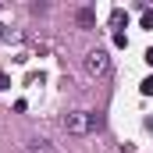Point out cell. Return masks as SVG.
Masks as SVG:
<instances>
[{
  "label": "cell",
  "instance_id": "cell-2",
  "mask_svg": "<svg viewBox=\"0 0 153 153\" xmlns=\"http://www.w3.org/2000/svg\"><path fill=\"white\" fill-rule=\"evenodd\" d=\"M107 71H111V53H107L103 46L89 50V53H85V75H93V78H103Z\"/></svg>",
  "mask_w": 153,
  "mask_h": 153
},
{
  "label": "cell",
  "instance_id": "cell-9",
  "mask_svg": "<svg viewBox=\"0 0 153 153\" xmlns=\"http://www.w3.org/2000/svg\"><path fill=\"white\" fill-rule=\"evenodd\" d=\"M146 64H150V68H153V46H150V50H146Z\"/></svg>",
  "mask_w": 153,
  "mask_h": 153
},
{
  "label": "cell",
  "instance_id": "cell-6",
  "mask_svg": "<svg viewBox=\"0 0 153 153\" xmlns=\"http://www.w3.org/2000/svg\"><path fill=\"white\" fill-rule=\"evenodd\" d=\"M139 89H143V96H153V75L143 78V85H139Z\"/></svg>",
  "mask_w": 153,
  "mask_h": 153
},
{
  "label": "cell",
  "instance_id": "cell-1",
  "mask_svg": "<svg viewBox=\"0 0 153 153\" xmlns=\"http://www.w3.org/2000/svg\"><path fill=\"white\" fill-rule=\"evenodd\" d=\"M93 128H96V114H89V111H71L64 117V132L68 135H89Z\"/></svg>",
  "mask_w": 153,
  "mask_h": 153
},
{
  "label": "cell",
  "instance_id": "cell-3",
  "mask_svg": "<svg viewBox=\"0 0 153 153\" xmlns=\"http://www.w3.org/2000/svg\"><path fill=\"white\" fill-rule=\"evenodd\" d=\"M75 22L82 25V29H93V25H96V11H93V7H78V11H75Z\"/></svg>",
  "mask_w": 153,
  "mask_h": 153
},
{
  "label": "cell",
  "instance_id": "cell-7",
  "mask_svg": "<svg viewBox=\"0 0 153 153\" xmlns=\"http://www.w3.org/2000/svg\"><path fill=\"white\" fill-rule=\"evenodd\" d=\"M143 29H153V11H143Z\"/></svg>",
  "mask_w": 153,
  "mask_h": 153
},
{
  "label": "cell",
  "instance_id": "cell-8",
  "mask_svg": "<svg viewBox=\"0 0 153 153\" xmlns=\"http://www.w3.org/2000/svg\"><path fill=\"white\" fill-rule=\"evenodd\" d=\"M7 85H11V78H7L4 71H0V89H7Z\"/></svg>",
  "mask_w": 153,
  "mask_h": 153
},
{
  "label": "cell",
  "instance_id": "cell-10",
  "mask_svg": "<svg viewBox=\"0 0 153 153\" xmlns=\"http://www.w3.org/2000/svg\"><path fill=\"white\" fill-rule=\"evenodd\" d=\"M0 36H4V25H0Z\"/></svg>",
  "mask_w": 153,
  "mask_h": 153
},
{
  "label": "cell",
  "instance_id": "cell-5",
  "mask_svg": "<svg viewBox=\"0 0 153 153\" xmlns=\"http://www.w3.org/2000/svg\"><path fill=\"white\" fill-rule=\"evenodd\" d=\"M125 22H128V14H125V11H114V14H111V25H114L117 32H121V25H125Z\"/></svg>",
  "mask_w": 153,
  "mask_h": 153
},
{
  "label": "cell",
  "instance_id": "cell-4",
  "mask_svg": "<svg viewBox=\"0 0 153 153\" xmlns=\"http://www.w3.org/2000/svg\"><path fill=\"white\" fill-rule=\"evenodd\" d=\"M29 153H53L50 139H29Z\"/></svg>",
  "mask_w": 153,
  "mask_h": 153
}]
</instances>
